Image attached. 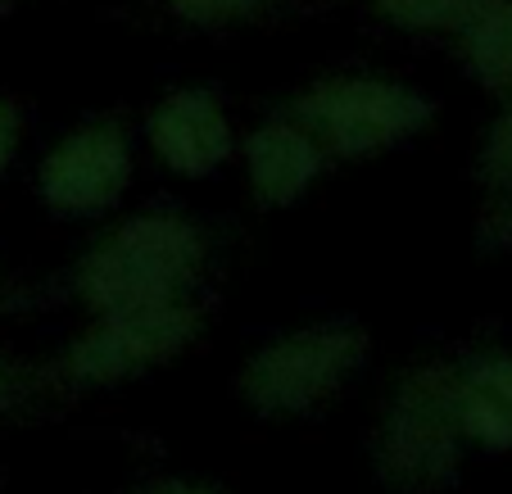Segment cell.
Listing matches in <instances>:
<instances>
[{"mask_svg": "<svg viewBox=\"0 0 512 494\" xmlns=\"http://www.w3.org/2000/svg\"><path fill=\"white\" fill-rule=\"evenodd\" d=\"M213 236L200 218L150 209L109 223L68 268V291L87 313L200 300Z\"/></svg>", "mask_w": 512, "mask_h": 494, "instance_id": "6da1fadb", "label": "cell"}, {"mask_svg": "<svg viewBox=\"0 0 512 494\" xmlns=\"http://www.w3.org/2000/svg\"><path fill=\"white\" fill-rule=\"evenodd\" d=\"M372 363V331L349 318H318L272 331L236 368V399L259 422H304L331 408Z\"/></svg>", "mask_w": 512, "mask_h": 494, "instance_id": "7a4b0ae2", "label": "cell"}, {"mask_svg": "<svg viewBox=\"0 0 512 494\" xmlns=\"http://www.w3.org/2000/svg\"><path fill=\"white\" fill-rule=\"evenodd\" d=\"M454 359H417L390 381L372 422V476L390 494H445L467 458Z\"/></svg>", "mask_w": 512, "mask_h": 494, "instance_id": "3957f363", "label": "cell"}, {"mask_svg": "<svg viewBox=\"0 0 512 494\" xmlns=\"http://www.w3.org/2000/svg\"><path fill=\"white\" fill-rule=\"evenodd\" d=\"M204 336V304H145V309L87 313V327L73 331L50 368L41 372V386L91 395V390H118L173 368L186 349Z\"/></svg>", "mask_w": 512, "mask_h": 494, "instance_id": "277c9868", "label": "cell"}, {"mask_svg": "<svg viewBox=\"0 0 512 494\" xmlns=\"http://www.w3.org/2000/svg\"><path fill=\"white\" fill-rule=\"evenodd\" d=\"M286 114L336 164H368L413 146L435 123V100L422 87L386 73H327L286 100Z\"/></svg>", "mask_w": 512, "mask_h": 494, "instance_id": "5b68a950", "label": "cell"}, {"mask_svg": "<svg viewBox=\"0 0 512 494\" xmlns=\"http://www.w3.org/2000/svg\"><path fill=\"white\" fill-rule=\"evenodd\" d=\"M132 136L118 118L68 127L37 164V200L55 218H100L132 186Z\"/></svg>", "mask_w": 512, "mask_h": 494, "instance_id": "8992f818", "label": "cell"}, {"mask_svg": "<svg viewBox=\"0 0 512 494\" xmlns=\"http://www.w3.org/2000/svg\"><path fill=\"white\" fill-rule=\"evenodd\" d=\"M145 136L155 159L177 177H213L236 155V127L223 96L209 87H177L159 96L145 118Z\"/></svg>", "mask_w": 512, "mask_h": 494, "instance_id": "52a82bcc", "label": "cell"}, {"mask_svg": "<svg viewBox=\"0 0 512 494\" xmlns=\"http://www.w3.org/2000/svg\"><path fill=\"white\" fill-rule=\"evenodd\" d=\"M236 150H241L250 200L259 209H295L318 186L322 168L331 164L322 155V146L309 136V127H300L290 114L259 123Z\"/></svg>", "mask_w": 512, "mask_h": 494, "instance_id": "ba28073f", "label": "cell"}, {"mask_svg": "<svg viewBox=\"0 0 512 494\" xmlns=\"http://www.w3.org/2000/svg\"><path fill=\"white\" fill-rule=\"evenodd\" d=\"M458 422L472 449L508 454L512 449V349L485 345L454 359Z\"/></svg>", "mask_w": 512, "mask_h": 494, "instance_id": "9c48e42d", "label": "cell"}, {"mask_svg": "<svg viewBox=\"0 0 512 494\" xmlns=\"http://www.w3.org/2000/svg\"><path fill=\"white\" fill-rule=\"evenodd\" d=\"M458 64L467 78L490 96H512V0H490L463 32H458Z\"/></svg>", "mask_w": 512, "mask_h": 494, "instance_id": "30bf717a", "label": "cell"}, {"mask_svg": "<svg viewBox=\"0 0 512 494\" xmlns=\"http://www.w3.org/2000/svg\"><path fill=\"white\" fill-rule=\"evenodd\" d=\"M490 0H368L381 23L417 37H458Z\"/></svg>", "mask_w": 512, "mask_h": 494, "instance_id": "8fae6325", "label": "cell"}, {"mask_svg": "<svg viewBox=\"0 0 512 494\" xmlns=\"http://www.w3.org/2000/svg\"><path fill=\"white\" fill-rule=\"evenodd\" d=\"M476 173L490 191H512V96L499 100V114L485 127L476 150Z\"/></svg>", "mask_w": 512, "mask_h": 494, "instance_id": "7c38bea8", "label": "cell"}, {"mask_svg": "<svg viewBox=\"0 0 512 494\" xmlns=\"http://www.w3.org/2000/svg\"><path fill=\"white\" fill-rule=\"evenodd\" d=\"M164 5L186 23L223 28V23H245V19H254V14L272 10L277 0H164Z\"/></svg>", "mask_w": 512, "mask_h": 494, "instance_id": "4fadbf2b", "label": "cell"}, {"mask_svg": "<svg viewBox=\"0 0 512 494\" xmlns=\"http://www.w3.org/2000/svg\"><path fill=\"white\" fill-rule=\"evenodd\" d=\"M41 390V372L23 368L14 354H5L0 349V417L14 413V408H23L32 395Z\"/></svg>", "mask_w": 512, "mask_h": 494, "instance_id": "5bb4252c", "label": "cell"}, {"mask_svg": "<svg viewBox=\"0 0 512 494\" xmlns=\"http://www.w3.org/2000/svg\"><path fill=\"white\" fill-rule=\"evenodd\" d=\"M23 150V109L10 91H0V177L14 168Z\"/></svg>", "mask_w": 512, "mask_h": 494, "instance_id": "9a60e30c", "label": "cell"}, {"mask_svg": "<svg viewBox=\"0 0 512 494\" xmlns=\"http://www.w3.org/2000/svg\"><path fill=\"white\" fill-rule=\"evenodd\" d=\"M132 494H232L218 481H204V476H155V481L136 485Z\"/></svg>", "mask_w": 512, "mask_h": 494, "instance_id": "2e32d148", "label": "cell"}, {"mask_svg": "<svg viewBox=\"0 0 512 494\" xmlns=\"http://www.w3.org/2000/svg\"><path fill=\"white\" fill-rule=\"evenodd\" d=\"M10 295H14V291H10V281L0 277V309H10Z\"/></svg>", "mask_w": 512, "mask_h": 494, "instance_id": "e0dca14e", "label": "cell"}]
</instances>
